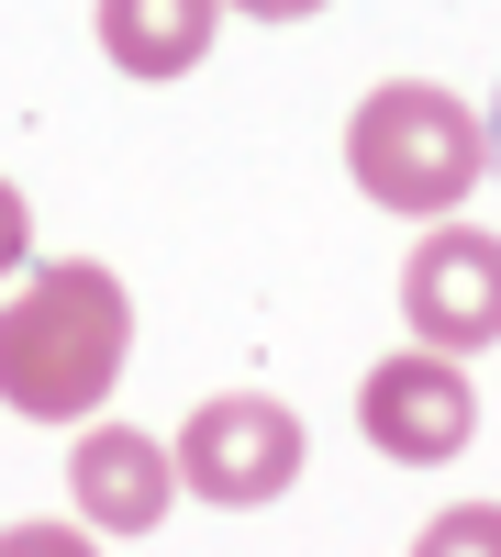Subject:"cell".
<instances>
[{
    "mask_svg": "<svg viewBox=\"0 0 501 557\" xmlns=\"http://www.w3.org/2000/svg\"><path fill=\"white\" fill-rule=\"evenodd\" d=\"M0 557H101V546H89L78 524H12V535H0Z\"/></svg>",
    "mask_w": 501,
    "mask_h": 557,
    "instance_id": "cell-9",
    "label": "cell"
},
{
    "mask_svg": "<svg viewBox=\"0 0 501 557\" xmlns=\"http://www.w3.org/2000/svg\"><path fill=\"white\" fill-rule=\"evenodd\" d=\"M223 0H101V57L123 78H190L212 57Z\"/></svg>",
    "mask_w": 501,
    "mask_h": 557,
    "instance_id": "cell-7",
    "label": "cell"
},
{
    "mask_svg": "<svg viewBox=\"0 0 501 557\" xmlns=\"http://www.w3.org/2000/svg\"><path fill=\"white\" fill-rule=\"evenodd\" d=\"M401 323H413V346H501V235H468V223H446V235L413 246L401 268Z\"/></svg>",
    "mask_w": 501,
    "mask_h": 557,
    "instance_id": "cell-5",
    "label": "cell"
},
{
    "mask_svg": "<svg viewBox=\"0 0 501 557\" xmlns=\"http://www.w3.org/2000/svg\"><path fill=\"white\" fill-rule=\"evenodd\" d=\"M23 246H34V212H23V190H12V178H0V278L23 268Z\"/></svg>",
    "mask_w": 501,
    "mask_h": 557,
    "instance_id": "cell-10",
    "label": "cell"
},
{
    "mask_svg": "<svg viewBox=\"0 0 501 557\" xmlns=\"http://www.w3.org/2000/svg\"><path fill=\"white\" fill-rule=\"evenodd\" d=\"M223 12H256V23H301V12H324V0H223Z\"/></svg>",
    "mask_w": 501,
    "mask_h": 557,
    "instance_id": "cell-11",
    "label": "cell"
},
{
    "mask_svg": "<svg viewBox=\"0 0 501 557\" xmlns=\"http://www.w3.org/2000/svg\"><path fill=\"white\" fill-rule=\"evenodd\" d=\"M346 168H356V190H368L379 212H458L479 190V168H490V123L458 101V89H435V78H390L356 101L346 123Z\"/></svg>",
    "mask_w": 501,
    "mask_h": 557,
    "instance_id": "cell-2",
    "label": "cell"
},
{
    "mask_svg": "<svg viewBox=\"0 0 501 557\" xmlns=\"http://www.w3.org/2000/svg\"><path fill=\"white\" fill-rule=\"evenodd\" d=\"M490 168H501V101H490Z\"/></svg>",
    "mask_w": 501,
    "mask_h": 557,
    "instance_id": "cell-12",
    "label": "cell"
},
{
    "mask_svg": "<svg viewBox=\"0 0 501 557\" xmlns=\"http://www.w3.org/2000/svg\"><path fill=\"white\" fill-rule=\"evenodd\" d=\"M67 502H78V524H101V535H146L178 502V457L156 435H134V424H89L78 457H67Z\"/></svg>",
    "mask_w": 501,
    "mask_h": 557,
    "instance_id": "cell-6",
    "label": "cell"
},
{
    "mask_svg": "<svg viewBox=\"0 0 501 557\" xmlns=\"http://www.w3.org/2000/svg\"><path fill=\"white\" fill-rule=\"evenodd\" d=\"M356 435H368L379 457H401V469H446V457L479 435L468 368L446 357V346H401V357H379L368 380H356Z\"/></svg>",
    "mask_w": 501,
    "mask_h": 557,
    "instance_id": "cell-4",
    "label": "cell"
},
{
    "mask_svg": "<svg viewBox=\"0 0 501 557\" xmlns=\"http://www.w3.org/2000/svg\"><path fill=\"white\" fill-rule=\"evenodd\" d=\"M123 357H134V301H123V278L89 268V257L34 268L23 290L0 301V401L34 412V424L101 412Z\"/></svg>",
    "mask_w": 501,
    "mask_h": 557,
    "instance_id": "cell-1",
    "label": "cell"
},
{
    "mask_svg": "<svg viewBox=\"0 0 501 557\" xmlns=\"http://www.w3.org/2000/svg\"><path fill=\"white\" fill-rule=\"evenodd\" d=\"M178 480H190L201 502H223V513H246V502H279L301 480V412L267 401V391H223L190 412V435L167 446Z\"/></svg>",
    "mask_w": 501,
    "mask_h": 557,
    "instance_id": "cell-3",
    "label": "cell"
},
{
    "mask_svg": "<svg viewBox=\"0 0 501 557\" xmlns=\"http://www.w3.org/2000/svg\"><path fill=\"white\" fill-rule=\"evenodd\" d=\"M413 557H501V502H458L413 535Z\"/></svg>",
    "mask_w": 501,
    "mask_h": 557,
    "instance_id": "cell-8",
    "label": "cell"
}]
</instances>
